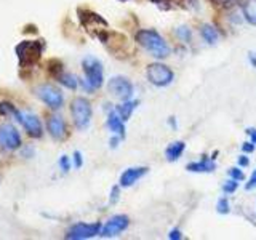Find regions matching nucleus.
<instances>
[{"instance_id": "nucleus-20", "label": "nucleus", "mask_w": 256, "mask_h": 240, "mask_svg": "<svg viewBox=\"0 0 256 240\" xmlns=\"http://www.w3.org/2000/svg\"><path fill=\"white\" fill-rule=\"evenodd\" d=\"M56 80H58L62 86L69 88V90H76L78 86V78L74 74H69V72H61V74L56 77Z\"/></svg>"}, {"instance_id": "nucleus-33", "label": "nucleus", "mask_w": 256, "mask_h": 240, "mask_svg": "<svg viewBox=\"0 0 256 240\" xmlns=\"http://www.w3.org/2000/svg\"><path fill=\"white\" fill-rule=\"evenodd\" d=\"M84 165V158H82V154H80L78 150H76L74 152V166L76 168H80Z\"/></svg>"}, {"instance_id": "nucleus-14", "label": "nucleus", "mask_w": 256, "mask_h": 240, "mask_svg": "<svg viewBox=\"0 0 256 240\" xmlns=\"http://www.w3.org/2000/svg\"><path fill=\"white\" fill-rule=\"evenodd\" d=\"M149 168L146 166H133V168H126V170L120 174V188H130L136 181H140L144 174L148 173Z\"/></svg>"}, {"instance_id": "nucleus-34", "label": "nucleus", "mask_w": 256, "mask_h": 240, "mask_svg": "<svg viewBox=\"0 0 256 240\" xmlns=\"http://www.w3.org/2000/svg\"><path fill=\"white\" fill-rule=\"evenodd\" d=\"M242 150L245 152V154H252V152L254 150V142H252V141L244 142L242 144Z\"/></svg>"}, {"instance_id": "nucleus-13", "label": "nucleus", "mask_w": 256, "mask_h": 240, "mask_svg": "<svg viewBox=\"0 0 256 240\" xmlns=\"http://www.w3.org/2000/svg\"><path fill=\"white\" fill-rule=\"evenodd\" d=\"M46 132L56 141H61L66 138V124L60 116H50L46 118Z\"/></svg>"}, {"instance_id": "nucleus-16", "label": "nucleus", "mask_w": 256, "mask_h": 240, "mask_svg": "<svg viewBox=\"0 0 256 240\" xmlns=\"http://www.w3.org/2000/svg\"><path fill=\"white\" fill-rule=\"evenodd\" d=\"M216 164L213 162V158H202L198 162H190L186 165V170L190 173H212L214 172Z\"/></svg>"}, {"instance_id": "nucleus-28", "label": "nucleus", "mask_w": 256, "mask_h": 240, "mask_svg": "<svg viewBox=\"0 0 256 240\" xmlns=\"http://www.w3.org/2000/svg\"><path fill=\"white\" fill-rule=\"evenodd\" d=\"M228 174H229L230 180H236V181H244V178H245V174L240 168H230V170L228 172Z\"/></svg>"}, {"instance_id": "nucleus-26", "label": "nucleus", "mask_w": 256, "mask_h": 240, "mask_svg": "<svg viewBox=\"0 0 256 240\" xmlns=\"http://www.w3.org/2000/svg\"><path fill=\"white\" fill-rule=\"evenodd\" d=\"M230 210V206H229V202H228V198L226 197H221L218 200V204H216V212L221 213V214H228Z\"/></svg>"}, {"instance_id": "nucleus-35", "label": "nucleus", "mask_w": 256, "mask_h": 240, "mask_svg": "<svg viewBox=\"0 0 256 240\" xmlns=\"http://www.w3.org/2000/svg\"><path fill=\"white\" fill-rule=\"evenodd\" d=\"M246 133L250 134L252 142H254V144H256V128H246Z\"/></svg>"}, {"instance_id": "nucleus-36", "label": "nucleus", "mask_w": 256, "mask_h": 240, "mask_svg": "<svg viewBox=\"0 0 256 240\" xmlns=\"http://www.w3.org/2000/svg\"><path fill=\"white\" fill-rule=\"evenodd\" d=\"M248 164H250V160H248V157H245V156H240V157H238V165H240V166H248Z\"/></svg>"}, {"instance_id": "nucleus-41", "label": "nucleus", "mask_w": 256, "mask_h": 240, "mask_svg": "<svg viewBox=\"0 0 256 240\" xmlns=\"http://www.w3.org/2000/svg\"><path fill=\"white\" fill-rule=\"evenodd\" d=\"M118 2H128V0H118Z\"/></svg>"}, {"instance_id": "nucleus-15", "label": "nucleus", "mask_w": 256, "mask_h": 240, "mask_svg": "<svg viewBox=\"0 0 256 240\" xmlns=\"http://www.w3.org/2000/svg\"><path fill=\"white\" fill-rule=\"evenodd\" d=\"M109 109V114H108V120H106V125L109 130L114 133V134H118L120 138H125V120L117 114L116 108L114 109Z\"/></svg>"}, {"instance_id": "nucleus-11", "label": "nucleus", "mask_w": 256, "mask_h": 240, "mask_svg": "<svg viewBox=\"0 0 256 240\" xmlns=\"http://www.w3.org/2000/svg\"><path fill=\"white\" fill-rule=\"evenodd\" d=\"M128 226H130V220H128L126 214H116L109 218L104 226H101L100 237H117L124 230H126Z\"/></svg>"}, {"instance_id": "nucleus-7", "label": "nucleus", "mask_w": 256, "mask_h": 240, "mask_svg": "<svg viewBox=\"0 0 256 240\" xmlns=\"http://www.w3.org/2000/svg\"><path fill=\"white\" fill-rule=\"evenodd\" d=\"M34 92H36L37 98L42 101V102H45L50 109L58 110V109L62 108V104H64L62 93L56 86H53L50 84H44V85L36 86Z\"/></svg>"}, {"instance_id": "nucleus-32", "label": "nucleus", "mask_w": 256, "mask_h": 240, "mask_svg": "<svg viewBox=\"0 0 256 240\" xmlns=\"http://www.w3.org/2000/svg\"><path fill=\"white\" fill-rule=\"evenodd\" d=\"M168 238L170 240H181L182 238V234L180 229H172L170 232H168Z\"/></svg>"}, {"instance_id": "nucleus-18", "label": "nucleus", "mask_w": 256, "mask_h": 240, "mask_svg": "<svg viewBox=\"0 0 256 240\" xmlns=\"http://www.w3.org/2000/svg\"><path fill=\"white\" fill-rule=\"evenodd\" d=\"M138 104H140L138 100H128V101H124V104H120V106H116V110H117V114L126 122V120L132 117L134 109L138 108Z\"/></svg>"}, {"instance_id": "nucleus-22", "label": "nucleus", "mask_w": 256, "mask_h": 240, "mask_svg": "<svg viewBox=\"0 0 256 240\" xmlns=\"http://www.w3.org/2000/svg\"><path fill=\"white\" fill-rule=\"evenodd\" d=\"M0 114H2V116H12L14 120H18V117H20V110L16 109L12 102L4 101V102H0Z\"/></svg>"}, {"instance_id": "nucleus-38", "label": "nucleus", "mask_w": 256, "mask_h": 240, "mask_svg": "<svg viewBox=\"0 0 256 240\" xmlns=\"http://www.w3.org/2000/svg\"><path fill=\"white\" fill-rule=\"evenodd\" d=\"M248 60H250L252 66L256 69V53H250V54H248Z\"/></svg>"}, {"instance_id": "nucleus-29", "label": "nucleus", "mask_w": 256, "mask_h": 240, "mask_svg": "<svg viewBox=\"0 0 256 240\" xmlns=\"http://www.w3.org/2000/svg\"><path fill=\"white\" fill-rule=\"evenodd\" d=\"M58 165H60V168H61V172H62V173H68V172L70 170V160H69V157H68V156H61Z\"/></svg>"}, {"instance_id": "nucleus-6", "label": "nucleus", "mask_w": 256, "mask_h": 240, "mask_svg": "<svg viewBox=\"0 0 256 240\" xmlns=\"http://www.w3.org/2000/svg\"><path fill=\"white\" fill-rule=\"evenodd\" d=\"M21 146H22V140L18 128L10 124L0 125V149L5 152H13L18 150Z\"/></svg>"}, {"instance_id": "nucleus-25", "label": "nucleus", "mask_w": 256, "mask_h": 240, "mask_svg": "<svg viewBox=\"0 0 256 240\" xmlns=\"http://www.w3.org/2000/svg\"><path fill=\"white\" fill-rule=\"evenodd\" d=\"M176 36H178V38H181L182 42H190L192 32L188 26H181V28L176 29Z\"/></svg>"}, {"instance_id": "nucleus-2", "label": "nucleus", "mask_w": 256, "mask_h": 240, "mask_svg": "<svg viewBox=\"0 0 256 240\" xmlns=\"http://www.w3.org/2000/svg\"><path fill=\"white\" fill-rule=\"evenodd\" d=\"M134 38H136V42H138L144 50H148L154 58L164 60L170 54V46L166 45L165 38L154 29H141Z\"/></svg>"}, {"instance_id": "nucleus-4", "label": "nucleus", "mask_w": 256, "mask_h": 240, "mask_svg": "<svg viewBox=\"0 0 256 240\" xmlns=\"http://www.w3.org/2000/svg\"><path fill=\"white\" fill-rule=\"evenodd\" d=\"M92 104L84 96H77L70 102V116L78 130H85L92 122Z\"/></svg>"}, {"instance_id": "nucleus-31", "label": "nucleus", "mask_w": 256, "mask_h": 240, "mask_svg": "<svg viewBox=\"0 0 256 240\" xmlns=\"http://www.w3.org/2000/svg\"><path fill=\"white\" fill-rule=\"evenodd\" d=\"M245 189H246V190H253V189H256V170L253 172V174L250 176V180H248V182L245 184Z\"/></svg>"}, {"instance_id": "nucleus-9", "label": "nucleus", "mask_w": 256, "mask_h": 240, "mask_svg": "<svg viewBox=\"0 0 256 240\" xmlns=\"http://www.w3.org/2000/svg\"><path fill=\"white\" fill-rule=\"evenodd\" d=\"M101 232V224L100 222H77L74 226H70L66 232V238L68 240H85V238H92L100 236Z\"/></svg>"}, {"instance_id": "nucleus-17", "label": "nucleus", "mask_w": 256, "mask_h": 240, "mask_svg": "<svg viewBox=\"0 0 256 240\" xmlns=\"http://www.w3.org/2000/svg\"><path fill=\"white\" fill-rule=\"evenodd\" d=\"M184 149H186V144H184L182 141H176V142H172L170 146H168L165 149V157L168 162H176L181 156Z\"/></svg>"}, {"instance_id": "nucleus-40", "label": "nucleus", "mask_w": 256, "mask_h": 240, "mask_svg": "<svg viewBox=\"0 0 256 240\" xmlns=\"http://www.w3.org/2000/svg\"><path fill=\"white\" fill-rule=\"evenodd\" d=\"M168 124H170L173 128H176V122H174V117H170V120H168Z\"/></svg>"}, {"instance_id": "nucleus-23", "label": "nucleus", "mask_w": 256, "mask_h": 240, "mask_svg": "<svg viewBox=\"0 0 256 240\" xmlns=\"http://www.w3.org/2000/svg\"><path fill=\"white\" fill-rule=\"evenodd\" d=\"M48 70H50V74L56 78L61 72H64V66L60 60H52L50 62H48Z\"/></svg>"}, {"instance_id": "nucleus-19", "label": "nucleus", "mask_w": 256, "mask_h": 240, "mask_svg": "<svg viewBox=\"0 0 256 240\" xmlns=\"http://www.w3.org/2000/svg\"><path fill=\"white\" fill-rule=\"evenodd\" d=\"M200 36H202V38L210 45H214L220 38L218 30H216L213 26H210V24H204V26L200 28Z\"/></svg>"}, {"instance_id": "nucleus-30", "label": "nucleus", "mask_w": 256, "mask_h": 240, "mask_svg": "<svg viewBox=\"0 0 256 240\" xmlns=\"http://www.w3.org/2000/svg\"><path fill=\"white\" fill-rule=\"evenodd\" d=\"M118 197H120V188L118 186H114L110 189V197H109V202L114 205L118 202Z\"/></svg>"}, {"instance_id": "nucleus-8", "label": "nucleus", "mask_w": 256, "mask_h": 240, "mask_svg": "<svg viewBox=\"0 0 256 240\" xmlns=\"http://www.w3.org/2000/svg\"><path fill=\"white\" fill-rule=\"evenodd\" d=\"M146 77L148 80L156 86H166L173 82V70L165 66V64H160V62H152L148 66L146 69Z\"/></svg>"}, {"instance_id": "nucleus-1", "label": "nucleus", "mask_w": 256, "mask_h": 240, "mask_svg": "<svg viewBox=\"0 0 256 240\" xmlns=\"http://www.w3.org/2000/svg\"><path fill=\"white\" fill-rule=\"evenodd\" d=\"M45 40H22L14 46V53L18 56V62L21 69H30L40 61L45 52Z\"/></svg>"}, {"instance_id": "nucleus-27", "label": "nucleus", "mask_w": 256, "mask_h": 240, "mask_svg": "<svg viewBox=\"0 0 256 240\" xmlns=\"http://www.w3.org/2000/svg\"><path fill=\"white\" fill-rule=\"evenodd\" d=\"M237 188H238V181H236V180H229L222 184V190L226 192V194H234Z\"/></svg>"}, {"instance_id": "nucleus-21", "label": "nucleus", "mask_w": 256, "mask_h": 240, "mask_svg": "<svg viewBox=\"0 0 256 240\" xmlns=\"http://www.w3.org/2000/svg\"><path fill=\"white\" fill-rule=\"evenodd\" d=\"M244 16L248 22L256 26V0H246L244 5Z\"/></svg>"}, {"instance_id": "nucleus-37", "label": "nucleus", "mask_w": 256, "mask_h": 240, "mask_svg": "<svg viewBox=\"0 0 256 240\" xmlns=\"http://www.w3.org/2000/svg\"><path fill=\"white\" fill-rule=\"evenodd\" d=\"M118 142H120V136H118V134H116L114 138L110 140V149H116V148L118 146Z\"/></svg>"}, {"instance_id": "nucleus-24", "label": "nucleus", "mask_w": 256, "mask_h": 240, "mask_svg": "<svg viewBox=\"0 0 256 240\" xmlns=\"http://www.w3.org/2000/svg\"><path fill=\"white\" fill-rule=\"evenodd\" d=\"M238 0H212L213 6L220 8V10H228V8H232L237 5Z\"/></svg>"}, {"instance_id": "nucleus-12", "label": "nucleus", "mask_w": 256, "mask_h": 240, "mask_svg": "<svg viewBox=\"0 0 256 240\" xmlns=\"http://www.w3.org/2000/svg\"><path fill=\"white\" fill-rule=\"evenodd\" d=\"M16 122H20L24 128H26V132L30 138L38 140L44 136L42 122H40V118L36 114H30V112H20V117Z\"/></svg>"}, {"instance_id": "nucleus-3", "label": "nucleus", "mask_w": 256, "mask_h": 240, "mask_svg": "<svg viewBox=\"0 0 256 240\" xmlns=\"http://www.w3.org/2000/svg\"><path fill=\"white\" fill-rule=\"evenodd\" d=\"M82 69L85 74V82L84 86L86 90H98L104 84V70L102 64L100 60L93 58V56H85L82 60Z\"/></svg>"}, {"instance_id": "nucleus-10", "label": "nucleus", "mask_w": 256, "mask_h": 240, "mask_svg": "<svg viewBox=\"0 0 256 240\" xmlns=\"http://www.w3.org/2000/svg\"><path fill=\"white\" fill-rule=\"evenodd\" d=\"M108 92L117 100L128 101L133 96V85L126 77H112L108 82Z\"/></svg>"}, {"instance_id": "nucleus-39", "label": "nucleus", "mask_w": 256, "mask_h": 240, "mask_svg": "<svg viewBox=\"0 0 256 240\" xmlns=\"http://www.w3.org/2000/svg\"><path fill=\"white\" fill-rule=\"evenodd\" d=\"M152 4H157V5H160V4H164V2H172V0H150Z\"/></svg>"}, {"instance_id": "nucleus-5", "label": "nucleus", "mask_w": 256, "mask_h": 240, "mask_svg": "<svg viewBox=\"0 0 256 240\" xmlns=\"http://www.w3.org/2000/svg\"><path fill=\"white\" fill-rule=\"evenodd\" d=\"M77 14H78V21L80 24L85 28L86 32H90L92 36L98 37L102 30H106L109 28L108 21L102 18L101 14L94 13L92 10H85V8H78L77 10Z\"/></svg>"}]
</instances>
